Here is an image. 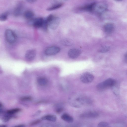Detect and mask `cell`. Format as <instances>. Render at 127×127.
Here are the masks:
<instances>
[{
  "instance_id": "1",
  "label": "cell",
  "mask_w": 127,
  "mask_h": 127,
  "mask_svg": "<svg viewBox=\"0 0 127 127\" xmlns=\"http://www.w3.org/2000/svg\"><path fill=\"white\" fill-rule=\"evenodd\" d=\"M68 102L71 106L79 108L85 104L89 103L90 100L83 94L76 93L71 95L68 98Z\"/></svg>"
},
{
  "instance_id": "2",
  "label": "cell",
  "mask_w": 127,
  "mask_h": 127,
  "mask_svg": "<svg viewBox=\"0 0 127 127\" xmlns=\"http://www.w3.org/2000/svg\"><path fill=\"white\" fill-rule=\"evenodd\" d=\"M116 82V81L114 79L108 78L98 84L96 87L98 90H103L107 88L112 87Z\"/></svg>"
},
{
  "instance_id": "3",
  "label": "cell",
  "mask_w": 127,
  "mask_h": 127,
  "mask_svg": "<svg viewBox=\"0 0 127 127\" xmlns=\"http://www.w3.org/2000/svg\"><path fill=\"white\" fill-rule=\"evenodd\" d=\"M5 36L7 41L10 44L14 43L16 39V36L15 33L10 29H7L6 30Z\"/></svg>"
},
{
  "instance_id": "4",
  "label": "cell",
  "mask_w": 127,
  "mask_h": 127,
  "mask_svg": "<svg viewBox=\"0 0 127 127\" xmlns=\"http://www.w3.org/2000/svg\"><path fill=\"white\" fill-rule=\"evenodd\" d=\"M107 8V5L105 3L101 2L98 3H95L93 11L100 14L106 11Z\"/></svg>"
},
{
  "instance_id": "5",
  "label": "cell",
  "mask_w": 127,
  "mask_h": 127,
  "mask_svg": "<svg viewBox=\"0 0 127 127\" xmlns=\"http://www.w3.org/2000/svg\"><path fill=\"white\" fill-rule=\"evenodd\" d=\"M81 81L83 83L88 84L94 80V77L91 73L85 72L82 74L80 77Z\"/></svg>"
},
{
  "instance_id": "6",
  "label": "cell",
  "mask_w": 127,
  "mask_h": 127,
  "mask_svg": "<svg viewBox=\"0 0 127 127\" xmlns=\"http://www.w3.org/2000/svg\"><path fill=\"white\" fill-rule=\"evenodd\" d=\"M98 116V114L96 112L89 111L81 114L80 116L82 119H91L96 118Z\"/></svg>"
},
{
  "instance_id": "7",
  "label": "cell",
  "mask_w": 127,
  "mask_h": 127,
  "mask_svg": "<svg viewBox=\"0 0 127 127\" xmlns=\"http://www.w3.org/2000/svg\"><path fill=\"white\" fill-rule=\"evenodd\" d=\"M60 50V49L59 47L52 46L46 49L45 51V53L47 55L51 56L58 53Z\"/></svg>"
},
{
  "instance_id": "8",
  "label": "cell",
  "mask_w": 127,
  "mask_h": 127,
  "mask_svg": "<svg viewBox=\"0 0 127 127\" xmlns=\"http://www.w3.org/2000/svg\"><path fill=\"white\" fill-rule=\"evenodd\" d=\"M60 19L58 17H54L48 24V26L52 30H55L58 27Z\"/></svg>"
},
{
  "instance_id": "9",
  "label": "cell",
  "mask_w": 127,
  "mask_h": 127,
  "mask_svg": "<svg viewBox=\"0 0 127 127\" xmlns=\"http://www.w3.org/2000/svg\"><path fill=\"white\" fill-rule=\"evenodd\" d=\"M81 51L79 49L73 48L70 49L68 52V54L69 58L75 59L77 58L81 54Z\"/></svg>"
},
{
  "instance_id": "10",
  "label": "cell",
  "mask_w": 127,
  "mask_h": 127,
  "mask_svg": "<svg viewBox=\"0 0 127 127\" xmlns=\"http://www.w3.org/2000/svg\"><path fill=\"white\" fill-rule=\"evenodd\" d=\"M36 54V50L34 49L29 50L27 51L25 55L26 59L28 61L33 60L35 58Z\"/></svg>"
},
{
  "instance_id": "11",
  "label": "cell",
  "mask_w": 127,
  "mask_h": 127,
  "mask_svg": "<svg viewBox=\"0 0 127 127\" xmlns=\"http://www.w3.org/2000/svg\"><path fill=\"white\" fill-rule=\"evenodd\" d=\"M44 20V19L41 17L34 18L32 26L36 28L42 27Z\"/></svg>"
},
{
  "instance_id": "12",
  "label": "cell",
  "mask_w": 127,
  "mask_h": 127,
  "mask_svg": "<svg viewBox=\"0 0 127 127\" xmlns=\"http://www.w3.org/2000/svg\"><path fill=\"white\" fill-rule=\"evenodd\" d=\"M114 28V26L113 24L111 23H108L104 25V29L106 33L109 34L113 32Z\"/></svg>"
},
{
  "instance_id": "13",
  "label": "cell",
  "mask_w": 127,
  "mask_h": 127,
  "mask_svg": "<svg viewBox=\"0 0 127 127\" xmlns=\"http://www.w3.org/2000/svg\"><path fill=\"white\" fill-rule=\"evenodd\" d=\"M37 82L39 85L41 86L46 85L48 83L47 79L44 77H40L37 79Z\"/></svg>"
},
{
  "instance_id": "14",
  "label": "cell",
  "mask_w": 127,
  "mask_h": 127,
  "mask_svg": "<svg viewBox=\"0 0 127 127\" xmlns=\"http://www.w3.org/2000/svg\"><path fill=\"white\" fill-rule=\"evenodd\" d=\"M24 16L25 18L28 20L34 18V14L32 11L28 10L24 12Z\"/></svg>"
},
{
  "instance_id": "15",
  "label": "cell",
  "mask_w": 127,
  "mask_h": 127,
  "mask_svg": "<svg viewBox=\"0 0 127 127\" xmlns=\"http://www.w3.org/2000/svg\"><path fill=\"white\" fill-rule=\"evenodd\" d=\"M61 118L64 121L68 123H71L73 121V117L67 114H63L61 116Z\"/></svg>"
},
{
  "instance_id": "16",
  "label": "cell",
  "mask_w": 127,
  "mask_h": 127,
  "mask_svg": "<svg viewBox=\"0 0 127 127\" xmlns=\"http://www.w3.org/2000/svg\"><path fill=\"white\" fill-rule=\"evenodd\" d=\"M43 120H46L48 121L54 122L57 119L56 116L54 115H49L44 116L42 118Z\"/></svg>"
},
{
  "instance_id": "17",
  "label": "cell",
  "mask_w": 127,
  "mask_h": 127,
  "mask_svg": "<svg viewBox=\"0 0 127 127\" xmlns=\"http://www.w3.org/2000/svg\"><path fill=\"white\" fill-rule=\"evenodd\" d=\"M23 5L20 4L17 6L16 7L14 11V14L16 16H18L20 15L22 11Z\"/></svg>"
},
{
  "instance_id": "18",
  "label": "cell",
  "mask_w": 127,
  "mask_h": 127,
  "mask_svg": "<svg viewBox=\"0 0 127 127\" xmlns=\"http://www.w3.org/2000/svg\"><path fill=\"white\" fill-rule=\"evenodd\" d=\"M95 3L94 2L89 5L85 6L82 8L83 10L92 12L94 11V7Z\"/></svg>"
},
{
  "instance_id": "19",
  "label": "cell",
  "mask_w": 127,
  "mask_h": 127,
  "mask_svg": "<svg viewBox=\"0 0 127 127\" xmlns=\"http://www.w3.org/2000/svg\"><path fill=\"white\" fill-rule=\"evenodd\" d=\"M61 43L62 45L66 46H71L73 44V42L71 40L67 38L62 40Z\"/></svg>"
},
{
  "instance_id": "20",
  "label": "cell",
  "mask_w": 127,
  "mask_h": 127,
  "mask_svg": "<svg viewBox=\"0 0 127 127\" xmlns=\"http://www.w3.org/2000/svg\"><path fill=\"white\" fill-rule=\"evenodd\" d=\"M63 4V3H57L48 8L47 9V10L51 11L56 10L62 7Z\"/></svg>"
},
{
  "instance_id": "21",
  "label": "cell",
  "mask_w": 127,
  "mask_h": 127,
  "mask_svg": "<svg viewBox=\"0 0 127 127\" xmlns=\"http://www.w3.org/2000/svg\"><path fill=\"white\" fill-rule=\"evenodd\" d=\"M21 110V109L18 108H14L7 110L6 113L8 114L13 115L14 114L20 112Z\"/></svg>"
},
{
  "instance_id": "22",
  "label": "cell",
  "mask_w": 127,
  "mask_h": 127,
  "mask_svg": "<svg viewBox=\"0 0 127 127\" xmlns=\"http://www.w3.org/2000/svg\"><path fill=\"white\" fill-rule=\"evenodd\" d=\"M13 117V115H10L6 113L2 117V120L4 122H7L9 121Z\"/></svg>"
},
{
  "instance_id": "23",
  "label": "cell",
  "mask_w": 127,
  "mask_h": 127,
  "mask_svg": "<svg viewBox=\"0 0 127 127\" xmlns=\"http://www.w3.org/2000/svg\"><path fill=\"white\" fill-rule=\"evenodd\" d=\"M119 86L118 83L116 82L114 85L112 87L113 93L117 95H119Z\"/></svg>"
},
{
  "instance_id": "24",
  "label": "cell",
  "mask_w": 127,
  "mask_h": 127,
  "mask_svg": "<svg viewBox=\"0 0 127 127\" xmlns=\"http://www.w3.org/2000/svg\"><path fill=\"white\" fill-rule=\"evenodd\" d=\"M110 47L109 46H104L102 47L99 50V52L101 53H106L108 51L110 50Z\"/></svg>"
},
{
  "instance_id": "25",
  "label": "cell",
  "mask_w": 127,
  "mask_h": 127,
  "mask_svg": "<svg viewBox=\"0 0 127 127\" xmlns=\"http://www.w3.org/2000/svg\"><path fill=\"white\" fill-rule=\"evenodd\" d=\"M7 18V13H4L0 15V21H4L6 20Z\"/></svg>"
},
{
  "instance_id": "26",
  "label": "cell",
  "mask_w": 127,
  "mask_h": 127,
  "mask_svg": "<svg viewBox=\"0 0 127 127\" xmlns=\"http://www.w3.org/2000/svg\"><path fill=\"white\" fill-rule=\"evenodd\" d=\"M108 126L107 123L105 122H101L99 123L97 127H105Z\"/></svg>"
},
{
  "instance_id": "27",
  "label": "cell",
  "mask_w": 127,
  "mask_h": 127,
  "mask_svg": "<svg viewBox=\"0 0 127 127\" xmlns=\"http://www.w3.org/2000/svg\"><path fill=\"white\" fill-rule=\"evenodd\" d=\"M21 100L23 101H30L32 100V98L29 96H25L22 97L21 98Z\"/></svg>"
},
{
  "instance_id": "28",
  "label": "cell",
  "mask_w": 127,
  "mask_h": 127,
  "mask_svg": "<svg viewBox=\"0 0 127 127\" xmlns=\"http://www.w3.org/2000/svg\"><path fill=\"white\" fill-rule=\"evenodd\" d=\"M63 110V108L61 106L57 107L56 109V111L57 113H61Z\"/></svg>"
},
{
  "instance_id": "29",
  "label": "cell",
  "mask_w": 127,
  "mask_h": 127,
  "mask_svg": "<svg viewBox=\"0 0 127 127\" xmlns=\"http://www.w3.org/2000/svg\"><path fill=\"white\" fill-rule=\"evenodd\" d=\"M40 120H36L31 123L30 125L31 126L40 123Z\"/></svg>"
},
{
  "instance_id": "30",
  "label": "cell",
  "mask_w": 127,
  "mask_h": 127,
  "mask_svg": "<svg viewBox=\"0 0 127 127\" xmlns=\"http://www.w3.org/2000/svg\"><path fill=\"white\" fill-rule=\"evenodd\" d=\"M40 127H54L51 124H45L42 125Z\"/></svg>"
},
{
  "instance_id": "31",
  "label": "cell",
  "mask_w": 127,
  "mask_h": 127,
  "mask_svg": "<svg viewBox=\"0 0 127 127\" xmlns=\"http://www.w3.org/2000/svg\"><path fill=\"white\" fill-rule=\"evenodd\" d=\"M25 125L23 124L19 125L13 127H25Z\"/></svg>"
},
{
  "instance_id": "32",
  "label": "cell",
  "mask_w": 127,
  "mask_h": 127,
  "mask_svg": "<svg viewBox=\"0 0 127 127\" xmlns=\"http://www.w3.org/2000/svg\"><path fill=\"white\" fill-rule=\"evenodd\" d=\"M36 0H28L27 1L28 2L30 3H32L35 2Z\"/></svg>"
},
{
  "instance_id": "33",
  "label": "cell",
  "mask_w": 127,
  "mask_h": 127,
  "mask_svg": "<svg viewBox=\"0 0 127 127\" xmlns=\"http://www.w3.org/2000/svg\"><path fill=\"white\" fill-rule=\"evenodd\" d=\"M66 127H77V126L74 125H70L67 126Z\"/></svg>"
},
{
  "instance_id": "34",
  "label": "cell",
  "mask_w": 127,
  "mask_h": 127,
  "mask_svg": "<svg viewBox=\"0 0 127 127\" xmlns=\"http://www.w3.org/2000/svg\"><path fill=\"white\" fill-rule=\"evenodd\" d=\"M0 127H6V126L3 125H0Z\"/></svg>"
},
{
  "instance_id": "35",
  "label": "cell",
  "mask_w": 127,
  "mask_h": 127,
  "mask_svg": "<svg viewBox=\"0 0 127 127\" xmlns=\"http://www.w3.org/2000/svg\"><path fill=\"white\" fill-rule=\"evenodd\" d=\"M3 112V110L2 109L0 108V114L2 113Z\"/></svg>"
},
{
  "instance_id": "36",
  "label": "cell",
  "mask_w": 127,
  "mask_h": 127,
  "mask_svg": "<svg viewBox=\"0 0 127 127\" xmlns=\"http://www.w3.org/2000/svg\"><path fill=\"white\" fill-rule=\"evenodd\" d=\"M2 104L1 103H0V108H1L2 107Z\"/></svg>"
},
{
  "instance_id": "37",
  "label": "cell",
  "mask_w": 127,
  "mask_h": 127,
  "mask_svg": "<svg viewBox=\"0 0 127 127\" xmlns=\"http://www.w3.org/2000/svg\"><path fill=\"white\" fill-rule=\"evenodd\" d=\"M109 127V126H108L107 127Z\"/></svg>"
}]
</instances>
